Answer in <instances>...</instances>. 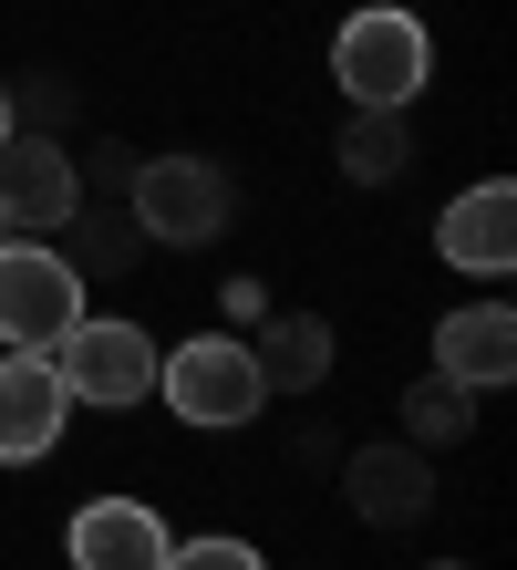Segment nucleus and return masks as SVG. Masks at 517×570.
I'll return each instance as SVG.
<instances>
[{
    "mask_svg": "<svg viewBox=\"0 0 517 570\" xmlns=\"http://www.w3.org/2000/svg\"><path fill=\"white\" fill-rule=\"evenodd\" d=\"M52 239H73V271H83V281L135 271V259H146V228H135V208H115V197H83V208L62 218Z\"/></svg>",
    "mask_w": 517,
    "mask_h": 570,
    "instance_id": "ddd939ff",
    "label": "nucleus"
},
{
    "mask_svg": "<svg viewBox=\"0 0 517 570\" xmlns=\"http://www.w3.org/2000/svg\"><path fill=\"white\" fill-rule=\"evenodd\" d=\"M404 166H414L404 115H384V105H352V125H341V177H362V187H394Z\"/></svg>",
    "mask_w": 517,
    "mask_h": 570,
    "instance_id": "4468645a",
    "label": "nucleus"
},
{
    "mask_svg": "<svg viewBox=\"0 0 517 570\" xmlns=\"http://www.w3.org/2000/svg\"><path fill=\"white\" fill-rule=\"evenodd\" d=\"M166 519L146 498H83L73 509V570H166Z\"/></svg>",
    "mask_w": 517,
    "mask_h": 570,
    "instance_id": "1a4fd4ad",
    "label": "nucleus"
},
{
    "mask_svg": "<svg viewBox=\"0 0 517 570\" xmlns=\"http://www.w3.org/2000/svg\"><path fill=\"white\" fill-rule=\"evenodd\" d=\"M11 125L21 136H62L73 125V83H11Z\"/></svg>",
    "mask_w": 517,
    "mask_h": 570,
    "instance_id": "dca6fc26",
    "label": "nucleus"
},
{
    "mask_svg": "<svg viewBox=\"0 0 517 570\" xmlns=\"http://www.w3.org/2000/svg\"><path fill=\"white\" fill-rule=\"evenodd\" d=\"M156 394H166V415H187V425H249L269 405L249 343H228V332H197V343L156 353Z\"/></svg>",
    "mask_w": 517,
    "mask_h": 570,
    "instance_id": "7ed1b4c3",
    "label": "nucleus"
},
{
    "mask_svg": "<svg viewBox=\"0 0 517 570\" xmlns=\"http://www.w3.org/2000/svg\"><path fill=\"white\" fill-rule=\"evenodd\" d=\"M404 11H414V0H404Z\"/></svg>",
    "mask_w": 517,
    "mask_h": 570,
    "instance_id": "412c9836",
    "label": "nucleus"
},
{
    "mask_svg": "<svg viewBox=\"0 0 517 570\" xmlns=\"http://www.w3.org/2000/svg\"><path fill=\"white\" fill-rule=\"evenodd\" d=\"M435 570H466V560H435Z\"/></svg>",
    "mask_w": 517,
    "mask_h": 570,
    "instance_id": "aec40b11",
    "label": "nucleus"
},
{
    "mask_svg": "<svg viewBox=\"0 0 517 570\" xmlns=\"http://www.w3.org/2000/svg\"><path fill=\"white\" fill-rule=\"evenodd\" d=\"M73 177H83V197H115V208H125V187H135V156H125V146H93V156H73Z\"/></svg>",
    "mask_w": 517,
    "mask_h": 570,
    "instance_id": "a211bd4d",
    "label": "nucleus"
},
{
    "mask_svg": "<svg viewBox=\"0 0 517 570\" xmlns=\"http://www.w3.org/2000/svg\"><path fill=\"white\" fill-rule=\"evenodd\" d=\"M249 363H259L269 394H310V384L331 374V322H321V312H280V322L249 343Z\"/></svg>",
    "mask_w": 517,
    "mask_h": 570,
    "instance_id": "f8f14e48",
    "label": "nucleus"
},
{
    "mask_svg": "<svg viewBox=\"0 0 517 570\" xmlns=\"http://www.w3.org/2000/svg\"><path fill=\"white\" fill-rule=\"evenodd\" d=\"M435 374H445V384H466V394L507 384V374H517V312H507V301L445 312V322H435Z\"/></svg>",
    "mask_w": 517,
    "mask_h": 570,
    "instance_id": "9d476101",
    "label": "nucleus"
},
{
    "mask_svg": "<svg viewBox=\"0 0 517 570\" xmlns=\"http://www.w3.org/2000/svg\"><path fill=\"white\" fill-rule=\"evenodd\" d=\"M83 208V177H73V146L62 136H0V228L11 239H52L62 218Z\"/></svg>",
    "mask_w": 517,
    "mask_h": 570,
    "instance_id": "423d86ee",
    "label": "nucleus"
},
{
    "mask_svg": "<svg viewBox=\"0 0 517 570\" xmlns=\"http://www.w3.org/2000/svg\"><path fill=\"white\" fill-rule=\"evenodd\" d=\"M62 415H73V394H62L52 353H0V466H31V456H52Z\"/></svg>",
    "mask_w": 517,
    "mask_h": 570,
    "instance_id": "0eeeda50",
    "label": "nucleus"
},
{
    "mask_svg": "<svg viewBox=\"0 0 517 570\" xmlns=\"http://www.w3.org/2000/svg\"><path fill=\"white\" fill-rule=\"evenodd\" d=\"M73 322H83V271L62 249L0 228V343H11V353H52Z\"/></svg>",
    "mask_w": 517,
    "mask_h": 570,
    "instance_id": "f03ea898",
    "label": "nucleus"
},
{
    "mask_svg": "<svg viewBox=\"0 0 517 570\" xmlns=\"http://www.w3.org/2000/svg\"><path fill=\"white\" fill-rule=\"evenodd\" d=\"M435 249L456 259V271H476V281H507V271H517V187H507V177H487V187L445 197Z\"/></svg>",
    "mask_w": 517,
    "mask_h": 570,
    "instance_id": "6e6552de",
    "label": "nucleus"
},
{
    "mask_svg": "<svg viewBox=\"0 0 517 570\" xmlns=\"http://www.w3.org/2000/svg\"><path fill=\"white\" fill-rule=\"evenodd\" d=\"M476 435V394L466 384H445V374H425L404 394V446H466Z\"/></svg>",
    "mask_w": 517,
    "mask_h": 570,
    "instance_id": "2eb2a0df",
    "label": "nucleus"
},
{
    "mask_svg": "<svg viewBox=\"0 0 517 570\" xmlns=\"http://www.w3.org/2000/svg\"><path fill=\"white\" fill-rule=\"evenodd\" d=\"M0 136H11V83H0Z\"/></svg>",
    "mask_w": 517,
    "mask_h": 570,
    "instance_id": "6ab92c4d",
    "label": "nucleus"
},
{
    "mask_svg": "<svg viewBox=\"0 0 517 570\" xmlns=\"http://www.w3.org/2000/svg\"><path fill=\"white\" fill-rule=\"evenodd\" d=\"M52 374L73 405H135V394H156V332H135V322H73L52 343Z\"/></svg>",
    "mask_w": 517,
    "mask_h": 570,
    "instance_id": "39448f33",
    "label": "nucleus"
},
{
    "mask_svg": "<svg viewBox=\"0 0 517 570\" xmlns=\"http://www.w3.org/2000/svg\"><path fill=\"white\" fill-rule=\"evenodd\" d=\"M331 73H341V94H352V105L404 115L414 94H425V73H435V42H425V21H414L404 0H372V11H352V21H341Z\"/></svg>",
    "mask_w": 517,
    "mask_h": 570,
    "instance_id": "f257e3e1",
    "label": "nucleus"
},
{
    "mask_svg": "<svg viewBox=\"0 0 517 570\" xmlns=\"http://www.w3.org/2000/svg\"><path fill=\"white\" fill-rule=\"evenodd\" d=\"M166 570H269L249 540H177V550H166Z\"/></svg>",
    "mask_w": 517,
    "mask_h": 570,
    "instance_id": "f3484780",
    "label": "nucleus"
},
{
    "mask_svg": "<svg viewBox=\"0 0 517 570\" xmlns=\"http://www.w3.org/2000/svg\"><path fill=\"white\" fill-rule=\"evenodd\" d=\"M125 208L146 239L166 249H197V239H218L228 228V166H207V156H135V187H125Z\"/></svg>",
    "mask_w": 517,
    "mask_h": 570,
    "instance_id": "20e7f679",
    "label": "nucleus"
},
{
    "mask_svg": "<svg viewBox=\"0 0 517 570\" xmlns=\"http://www.w3.org/2000/svg\"><path fill=\"white\" fill-rule=\"evenodd\" d=\"M341 488H352V509L372 529H414L435 509V478H425V446H362L352 466H341Z\"/></svg>",
    "mask_w": 517,
    "mask_h": 570,
    "instance_id": "9b49d317",
    "label": "nucleus"
}]
</instances>
